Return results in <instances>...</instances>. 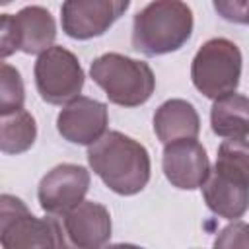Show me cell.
I'll list each match as a JSON object with an SVG mask.
<instances>
[{
  "instance_id": "obj_16",
  "label": "cell",
  "mask_w": 249,
  "mask_h": 249,
  "mask_svg": "<svg viewBox=\"0 0 249 249\" xmlns=\"http://www.w3.org/2000/svg\"><path fill=\"white\" fill-rule=\"evenodd\" d=\"M37 124L29 111L21 109L0 117V150L4 154H21L33 146Z\"/></svg>"
},
{
  "instance_id": "obj_18",
  "label": "cell",
  "mask_w": 249,
  "mask_h": 249,
  "mask_svg": "<svg viewBox=\"0 0 249 249\" xmlns=\"http://www.w3.org/2000/svg\"><path fill=\"white\" fill-rule=\"evenodd\" d=\"M214 167L230 171L249 181V142L245 138L224 140L218 148V158Z\"/></svg>"
},
{
  "instance_id": "obj_11",
  "label": "cell",
  "mask_w": 249,
  "mask_h": 249,
  "mask_svg": "<svg viewBox=\"0 0 249 249\" xmlns=\"http://www.w3.org/2000/svg\"><path fill=\"white\" fill-rule=\"evenodd\" d=\"M161 167L167 181L185 191L198 189L210 175V161L206 150L196 140H177L165 144Z\"/></svg>"
},
{
  "instance_id": "obj_12",
  "label": "cell",
  "mask_w": 249,
  "mask_h": 249,
  "mask_svg": "<svg viewBox=\"0 0 249 249\" xmlns=\"http://www.w3.org/2000/svg\"><path fill=\"white\" fill-rule=\"evenodd\" d=\"M62 226L74 249H101L111 237L109 210L93 200H84L64 214Z\"/></svg>"
},
{
  "instance_id": "obj_13",
  "label": "cell",
  "mask_w": 249,
  "mask_h": 249,
  "mask_svg": "<svg viewBox=\"0 0 249 249\" xmlns=\"http://www.w3.org/2000/svg\"><path fill=\"white\" fill-rule=\"evenodd\" d=\"M202 196L214 214L235 220L241 218L249 208V181L214 167L202 185Z\"/></svg>"
},
{
  "instance_id": "obj_14",
  "label": "cell",
  "mask_w": 249,
  "mask_h": 249,
  "mask_svg": "<svg viewBox=\"0 0 249 249\" xmlns=\"http://www.w3.org/2000/svg\"><path fill=\"white\" fill-rule=\"evenodd\" d=\"M198 130V113L185 99H167L154 115V132L163 144L177 140H196Z\"/></svg>"
},
{
  "instance_id": "obj_10",
  "label": "cell",
  "mask_w": 249,
  "mask_h": 249,
  "mask_svg": "<svg viewBox=\"0 0 249 249\" xmlns=\"http://www.w3.org/2000/svg\"><path fill=\"white\" fill-rule=\"evenodd\" d=\"M107 123V105L97 99L80 95L62 107L56 119V128L64 140L72 144L91 146L105 136Z\"/></svg>"
},
{
  "instance_id": "obj_17",
  "label": "cell",
  "mask_w": 249,
  "mask_h": 249,
  "mask_svg": "<svg viewBox=\"0 0 249 249\" xmlns=\"http://www.w3.org/2000/svg\"><path fill=\"white\" fill-rule=\"evenodd\" d=\"M23 101H25V91H23V82H21L19 72L12 64L2 62V68H0V117L21 111Z\"/></svg>"
},
{
  "instance_id": "obj_15",
  "label": "cell",
  "mask_w": 249,
  "mask_h": 249,
  "mask_svg": "<svg viewBox=\"0 0 249 249\" xmlns=\"http://www.w3.org/2000/svg\"><path fill=\"white\" fill-rule=\"evenodd\" d=\"M210 124L214 134L230 140L249 136V97L241 93H230L212 103Z\"/></svg>"
},
{
  "instance_id": "obj_6",
  "label": "cell",
  "mask_w": 249,
  "mask_h": 249,
  "mask_svg": "<svg viewBox=\"0 0 249 249\" xmlns=\"http://www.w3.org/2000/svg\"><path fill=\"white\" fill-rule=\"evenodd\" d=\"M56 25L51 12L43 6H25L16 16L0 18V56L8 58L16 51L25 54H43L54 47Z\"/></svg>"
},
{
  "instance_id": "obj_8",
  "label": "cell",
  "mask_w": 249,
  "mask_h": 249,
  "mask_svg": "<svg viewBox=\"0 0 249 249\" xmlns=\"http://www.w3.org/2000/svg\"><path fill=\"white\" fill-rule=\"evenodd\" d=\"M89 189V171L76 163L53 167L39 183V204L51 216H64L84 202Z\"/></svg>"
},
{
  "instance_id": "obj_7",
  "label": "cell",
  "mask_w": 249,
  "mask_h": 249,
  "mask_svg": "<svg viewBox=\"0 0 249 249\" xmlns=\"http://www.w3.org/2000/svg\"><path fill=\"white\" fill-rule=\"evenodd\" d=\"M35 86L43 101L51 105L70 103L80 97L84 70L74 53L64 47H51L35 62Z\"/></svg>"
},
{
  "instance_id": "obj_4",
  "label": "cell",
  "mask_w": 249,
  "mask_h": 249,
  "mask_svg": "<svg viewBox=\"0 0 249 249\" xmlns=\"http://www.w3.org/2000/svg\"><path fill=\"white\" fill-rule=\"evenodd\" d=\"M89 76L105 91L111 103L121 107H138L150 99L156 88L152 68L136 58L107 53L89 66Z\"/></svg>"
},
{
  "instance_id": "obj_2",
  "label": "cell",
  "mask_w": 249,
  "mask_h": 249,
  "mask_svg": "<svg viewBox=\"0 0 249 249\" xmlns=\"http://www.w3.org/2000/svg\"><path fill=\"white\" fill-rule=\"evenodd\" d=\"M193 33V12L179 0H158L144 6L132 21V47L146 56L181 49Z\"/></svg>"
},
{
  "instance_id": "obj_1",
  "label": "cell",
  "mask_w": 249,
  "mask_h": 249,
  "mask_svg": "<svg viewBox=\"0 0 249 249\" xmlns=\"http://www.w3.org/2000/svg\"><path fill=\"white\" fill-rule=\"evenodd\" d=\"M88 161L93 173L117 195H136L150 181L148 150L134 138L109 130L88 148Z\"/></svg>"
},
{
  "instance_id": "obj_19",
  "label": "cell",
  "mask_w": 249,
  "mask_h": 249,
  "mask_svg": "<svg viewBox=\"0 0 249 249\" xmlns=\"http://www.w3.org/2000/svg\"><path fill=\"white\" fill-rule=\"evenodd\" d=\"M214 249H249V224L233 222L214 239Z\"/></svg>"
},
{
  "instance_id": "obj_5",
  "label": "cell",
  "mask_w": 249,
  "mask_h": 249,
  "mask_svg": "<svg viewBox=\"0 0 249 249\" xmlns=\"http://www.w3.org/2000/svg\"><path fill=\"white\" fill-rule=\"evenodd\" d=\"M191 78L195 88L214 101L233 93L241 78V53L237 45L224 37L206 41L193 58Z\"/></svg>"
},
{
  "instance_id": "obj_9",
  "label": "cell",
  "mask_w": 249,
  "mask_h": 249,
  "mask_svg": "<svg viewBox=\"0 0 249 249\" xmlns=\"http://www.w3.org/2000/svg\"><path fill=\"white\" fill-rule=\"evenodd\" d=\"M128 0H68L62 4V29L72 39L103 35L126 10Z\"/></svg>"
},
{
  "instance_id": "obj_20",
  "label": "cell",
  "mask_w": 249,
  "mask_h": 249,
  "mask_svg": "<svg viewBox=\"0 0 249 249\" xmlns=\"http://www.w3.org/2000/svg\"><path fill=\"white\" fill-rule=\"evenodd\" d=\"M214 10L228 21L249 23V0H216Z\"/></svg>"
},
{
  "instance_id": "obj_21",
  "label": "cell",
  "mask_w": 249,
  "mask_h": 249,
  "mask_svg": "<svg viewBox=\"0 0 249 249\" xmlns=\"http://www.w3.org/2000/svg\"><path fill=\"white\" fill-rule=\"evenodd\" d=\"M105 249H144V247H138L132 243H113V245H107Z\"/></svg>"
},
{
  "instance_id": "obj_3",
  "label": "cell",
  "mask_w": 249,
  "mask_h": 249,
  "mask_svg": "<svg viewBox=\"0 0 249 249\" xmlns=\"http://www.w3.org/2000/svg\"><path fill=\"white\" fill-rule=\"evenodd\" d=\"M0 241L2 249H74L58 218H37L12 195L0 198Z\"/></svg>"
}]
</instances>
